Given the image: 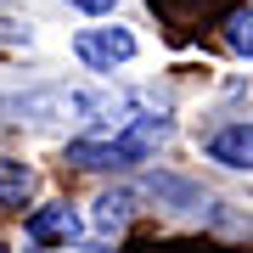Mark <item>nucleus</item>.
I'll use <instances>...</instances> for the list:
<instances>
[{
    "instance_id": "nucleus-3",
    "label": "nucleus",
    "mask_w": 253,
    "mask_h": 253,
    "mask_svg": "<svg viewBox=\"0 0 253 253\" xmlns=\"http://www.w3.org/2000/svg\"><path fill=\"white\" fill-rule=\"evenodd\" d=\"M79 214H73L68 203H45V208H34L28 214V242H40V248H56V242H79Z\"/></svg>"
},
{
    "instance_id": "nucleus-2",
    "label": "nucleus",
    "mask_w": 253,
    "mask_h": 253,
    "mask_svg": "<svg viewBox=\"0 0 253 253\" xmlns=\"http://www.w3.org/2000/svg\"><path fill=\"white\" fill-rule=\"evenodd\" d=\"M73 51H79L84 68L113 73L118 62H129V56H135V34H129V28H84V34L73 40Z\"/></svg>"
},
{
    "instance_id": "nucleus-4",
    "label": "nucleus",
    "mask_w": 253,
    "mask_h": 253,
    "mask_svg": "<svg viewBox=\"0 0 253 253\" xmlns=\"http://www.w3.org/2000/svg\"><path fill=\"white\" fill-rule=\"evenodd\" d=\"M208 158L225 169H253V124H225L208 141Z\"/></svg>"
},
{
    "instance_id": "nucleus-5",
    "label": "nucleus",
    "mask_w": 253,
    "mask_h": 253,
    "mask_svg": "<svg viewBox=\"0 0 253 253\" xmlns=\"http://www.w3.org/2000/svg\"><path fill=\"white\" fill-rule=\"evenodd\" d=\"M34 191V169L17 158H0V208H23Z\"/></svg>"
},
{
    "instance_id": "nucleus-6",
    "label": "nucleus",
    "mask_w": 253,
    "mask_h": 253,
    "mask_svg": "<svg viewBox=\"0 0 253 253\" xmlns=\"http://www.w3.org/2000/svg\"><path fill=\"white\" fill-rule=\"evenodd\" d=\"M129 208H135V197H129V191H107V197L96 203V225H101V231L124 225V219H129Z\"/></svg>"
},
{
    "instance_id": "nucleus-8",
    "label": "nucleus",
    "mask_w": 253,
    "mask_h": 253,
    "mask_svg": "<svg viewBox=\"0 0 253 253\" xmlns=\"http://www.w3.org/2000/svg\"><path fill=\"white\" fill-rule=\"evenodd\" d=\"M118 6V0H73V11H90V17H96V11H113Z\"/></svg>"
},
{
    "instance_id": "nucleus-7",
    "label": "nucleus",
    "mask_w": 253,
    "mask_h": 253,
    "mask_svg": "<svg viewBox=\"0 0 253 253\" xmlns=\"http://www.w3.org/2000/svg\"><path fill=\"white\" fill-rule=\"evenodd\" d=\"M225 40H231V51L253 56V6H242V11H231V17H225Z\"/></svg>"
},
{
    "instance_id": "nucleus-1",
    "label": "nucleus",
    "mask_w": 253,
    "mask_h": 253,
    "mask_svg": "<svg viewBox=\"0 0 253 253\" xmlns=\"http://www.w3.org/2000/svg\"><path fill=\"white\" fill-rule=\"evenodd\" d=\"M169 129L174 124L163 113H135L113 141H73L68 146V163H79V169H135L152 146L169 141Z\"/></svg>"
}]
</instances>
